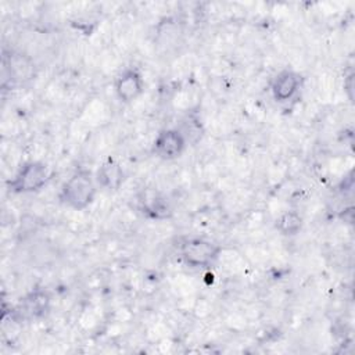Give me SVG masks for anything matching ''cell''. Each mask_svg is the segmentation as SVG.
Masks as SVG:
<instances>
[{
	"mask_svg": "<svg viewBox=\"0 0 355 355\" xmlns=\"http://www.w3.org/2000/svg\"><path fill=\"white\" fill-rule=\"evenodd\" d=\"M97 194V183L89 169H76L60 187L58 201L75 211L90 207Z\"/></svg>",
	"mask_w": 355,
	"mask_h": 355,
	"instance_id": "6da1fadb",
	"label": "cell"
},
{
	"mask_svg": "<svg viewBox=\"0 0 355 355\" xmlns=\"http://www.w3.org/2000/svg\"><path fill=\"white\" fill-rule=\"evenodd\" d=\"M180 261L190 269H211L219 259L222 247L207 237H184L178 247Z\"/></svg>",
	"mask_w": 355,
	"mask_h": 355,
	"instance_id": "7a4b0ae2",
	"label": "cell"
},
{
	"mask_svg": "<svg viewBox=\"0 0 355 355\" xmlns=\"http://www.w3.org/2000/svg\"><path fill=\"white\" fill-rule=\"evenodd\" d=\"M50 180V169L46 162L31 159L24 162L14 176L7 182V189L12 194H31L42 190Z\"/></svg>",
	"mask_w": 355,
	"mask_h": 355,
	"instance_id": "3957f363",
	"label": "cell"
},
{
	"mask_svg": "<svg viewBox=\"0 0 355 355\" xmlns=\"http://www.w3.org/2000/svg\"><path fill=\"white\" fill-rule=\"evenodd\" d=\"M51 309V297L43 287L28 291L12 309V316L18 322H37L44 319Z\"/></svg>",
	"mask_w": 355,
	"mask_h": 355,
	"instance_id": "277c9868",
	"label": "cell"
},
{
	"mask_svg": "<svg viewBox=\"0 0 355 355\" xmlns=\"http://www.w3.org/2000/svg\"><path fill=\"white\" fill-rule=\"evenodd\" d=\"M187 146L186 137L178 128H165L157 133L151 151L162 161H173L184 153Z\"/></svg>",
	"mask_w": 355,
	"mask_h": 355,
	"instance_id": "5b68a950",
	"label": "cell"
},
{
	"mask_svg": "<svg viewBox=\"0 0 355 355\" xmlns=\"http://www.w3.org/2000/svg\"><path fill=\"white\" fill-rule=\"evenodd\" d=\"M146 82L137 67L122 69L114 80V92L116 98L123 104H130L144 93Z\"/></svg>",
	"mask_w": 355,
	"mask_h": 355,
	"instance_id": "8992f818",
	"label": "cell"
},
{
	"mask_svg": "<svg viewBox=\"0 0 355 355\" xmlns=\"http://www.w3.org/2000/svg\"><path fill=\"white\" fill-rule=\"evenodd\" d=\"M3 64L4 75H7L11 86H24L29 83L36 75V67L33 64V60L26 54L11 53L10 57H4Z\"/></svg>",
	"mask_w": 355,
	"mask_h": 355,
	"instance_id": "52a82bcc",
	"label": "cell"
},
{
	"mask_svg": "<svg viewBox=\"0 0 355 355\" xmlns=\"http://www.w3.org/2000/svg\"><path fill=\"white\" fill-rule=\"evenodd\" d=\"M301 83H302V78L297 71L284 68V69L279 71L275 75V78L272 79L270 94H272L273 100L280 104L288 103L300 92Z\"/></svg>",
	"mask_w": 355,
	"mask_h": 355,
	"instance_id": "ba28073f",
	"label": "cell"
},
{
	"mask_svg": "<svg viewBox=\"0 0 355 355\" xmlns=\"http://www.w3.org/2000/svg\"><path fill=\"white\" fill-rule=\"evenodd\" d=\"M97 187L104 191H118L125 182V171L115 158L104 159L94 173Z\"/></svg>",
	"mask_w": 355,
	"mask_h": 355,
	"instance_id": "9c48e42d",
	"label": "cell"
},
{
	"mask_svg": "<svg viewBox=\"0 0 355 355\" xmlns=\"http://www.w3.org/2000/svg\"><path fill=\"white\" fill-rule=\"evenodd\" d=\"M139 209L141 214L153 220H165L172 216V207L169 200L158 191L147 190L139 198Z\"/></svg>",
	"mask_w": 355,
	"mask_h": 355,
	"instance_id": "30bf717a",
	"label": "cell"
},
{
	"mask_svg": "<svg viewBox=\"0 0 355 355\" xmlns=\"http://www.w3.org/2000/svg\"><path fill=\"white\" fill-rule=\"evenodd\" d=\"M302 216L297 211H284L275 223V227L282 236L293 237L297 236L302 229Z\"/></svg>",
	"mask_w": 355,
	"mask_h": 355,
	"instance_id": "8fae6325",
	"label": "cell"
},
{
	"mask_svg": "<svg viewBox=\"0 0 355 355\" xmlns=\"http://www.w3.org/2000/svg\"><path fill=\"white\" fill-rule=\"evenodd\" d=\"M178 129L183 133L189 144L197 143L202 136V126L196 114H187L182 121V126Z\"/></svg>",
	"mask_w": 355,
	"mask_h": 355,
	"instance_id": "7c38bea8",
	"label": "cell"
}]
</instances>
